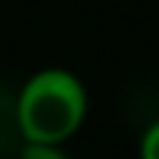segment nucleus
I'll return each instance as SVG.
<instances>
[{
	"mask_svg": "<svg viewBox=\"0 0 159 159\" xmlns=\"http://www.w3.org/2000/svg\"><path fill=\"white\" fill-rule=\"evenodd\" d=\"M89 112V91L68 68L35 71L18 91L15 121L24 142L62 144L83 127Z\"/></svg>",
	"mask_w": 159,
	"mask_h": 159,
	"instance_id": "1",
	"label": "nucleus"
},
{
	"mask_svg": "<svg viewBox=\"0 0 159 159\" xmlns=\"http://www.w3.org/2000/svg\"><path fill=\"white\" fill-rule=\"evenodd\" d=\"M18 159H68L62 144H47V142H24Z\"/></svg>",
	"mask_w": 159,
	"mask_h": 159,
	"instance_id": "2",
	"label": "nucleus"
},
{
	"mask_svg": "<svg viewBox=\"0 0 159 159\" xmlns=\"http://www.w3.org/2000/svg\"><path fill=\"white\" fill-rule=\"evenodd\" d=\"M139 159H159V118L153 121V124H148V130L142 133Z\"/></svg>",
	"mask_w": 159,
	"mask_h": 159,
	"instance_id": "3",
	"label": "nucleus"
}]
</instances>
